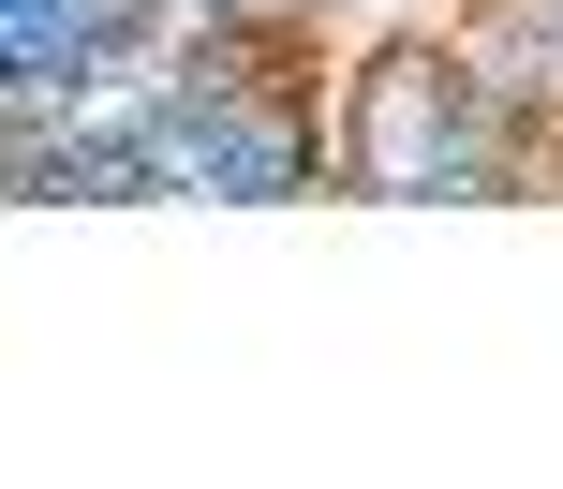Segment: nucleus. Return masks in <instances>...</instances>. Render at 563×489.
<instances>
[{
    "mask_svg": "<svg viewBox=\"0 0 563 489\" xmlns=\"http://www.w3.org/2000/svg\"><path fill=\"white\" fill-rule=\"evenodd\" d=\"M563 89L489 30H386L341 75V193L371 208H519L549 193Z\"/></svg>",
    "mask_w": 563,
    "mask_h": 489,
    "instance_id": "obj_1",
    "label": "nucleus"
},
{
    "mask_svg": "<svg viewBox=\"0 0 563 489\" xmlns=\"http://www.w3.org/2000/svg\"><path fill=\"white\" fill-rule=\"evenodd\" d=\"M148 164L164 193H208V208H297L341 178V104L327 89H148Z\"/></svg>",
    "mask_w": 563,
    "mask_h": 489,
    "instance_id": "obj_2",
    "label": "nucleus"
}]
</instances>
